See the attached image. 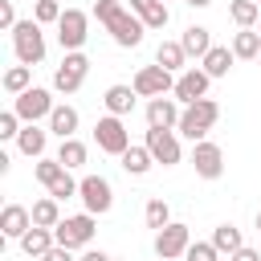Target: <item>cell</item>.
Returning <instances> with one entry per match:
<instances>
[{"mask_svg":"<svg viewBox=\"0 0 261 261\" xmlns=\"http://www.w3.org/2000/svg\"><path fill=\"white\" fill-rule=\"evenodd\" d=\"M77 261H114V257H110V253H102V249H86Z\"/></svg>","mask_w":261,"mask_h":261,"instance_id":"41","label":"cell"},{"mask_svg":"<svg viewBox=\"0 0 261 261\" xmlns=\"http://www.w3.org/2000/svg\"><path fill=\"white\" fill-rule=\"evenodd\" d=\"M12 49H16V61L20 65H41L45 61V33H41V24L29 16V20H16V29H12Z\"/></svg>","mask_w":261,"mask_h":261,"instance_id":"3","label":"cell"},{"mask_svg":"<svg viewBox=\"0 0 261 261\" xmlns=\"http://www.w3.org/2000/svg\"><path fill=\"white\" fill-rule=\"evenodd\" d=\"M212 245H216L220 253H228V257H232V253H237L245 241H241V228H237V224H216V232H212Z\"/></svg>","mask_w":261,"mask_h":261,"instance_id":"33","label":"cell"},{"mask_svg":"<svg viewBox=\"0 0 261 261\" xmlns=\"http://www.w3.org/2000/svg\"><path fill=\"white\" fill-rule=\"evenodd\" d=\"M16 147H20V155L41 159V155H45V147H49V130H41L37 122H24V126H20V135H16Z\"/></svg>","mask_w":261,"mask_h":261,"instance_id":"19","label":"cell"},{"mask_svg":"<svg viewBox=\"0 0 261 261\" xmlns=\"http://www.w3.org/2000/svg\"><path fill=\"white\" fill-rule=\"evenodd\" d=\"M257 33H261V20H257Z\"/></svg>","mask_w":261,"mask_h":261,"instance_id":"44","label":"cell"},{"mask_svg":"<svg viewBox=\"0 0 261 261\" xmlns=\"http://www.w3.org/2000/svg\"><path fill=\"white\" fill-rule=\"evenodd\" d=\"M20 122H24V118H20L16 110H4V114H0V139H4V143L16 139V135H20Z\"/></svg>","mask_w":261,"mask_h":261,"instance_id":"37","label":"cell"},{"mask_svg":"<svg viewBox=\"0 0 261 261\" xmlns=\"http://www.w3.org/2000/svg\"><path fill=\"white\" fill-rule=\"evenodd\" d=\"M232 61H237V53H232V45H212L204 57H200V69L208 73V77H224L228 69H232Z\"/></svg>","mask_w":261,"mask_h":261,"instance_id":"18","label":"cell"},{"mask_svg":"<svg viewBox=\"0 0 261 261\" xmlns=\"http://www.w3.org/2000/svg\"><path fill=\"white\" fill-rule=\"evenodd\" d=\"M94 16H98V24L114 37V45H122V49H139V45H143L147 24H143L126 4H118V0H94Z\"/></svg>","mask_w":261,"mask_h":261,"instance_id":"1","label":"cell"},{"mask_svg":"<svg viewBox=\"0 0 261 261\" xmlns=\"http://www.w3.org/2000/svg\"><path fill=\"white\" fill-rule=\"evenodd\" d=\"M179 114H184V110H179V102H175V98H167V94L147 102V126L175 130V126H179Z\"/></svg>","mask_w":261,"mask_h":261,"instance_id":"15","label":"cell"},{"mask_svg":"<svg viewBox=\"0 0 261 261\" xmlns=\"http://www.w3.org/2000/svg\"><path fill=\"white\" fill-rule=\"evenodd\" d=\"M135 98H139V94H135V86H122V82H118V86H110V90L102 94V102H106V114H118V118L135 110Z\"/></svg>","mask_w":261,"mask_h":261,"instance_id":"21","label":"cell"},{"mask_svg":"<svg viewBox=\"0 0 261 261\" xmlns=\"http://www.w3.org/2000/svg\"><path fill=\"white\" fill-rule=\"evenodd\" d=\"M57 245L65 249H90L94 241V212H77V216H61V224L53 228Z\"/></svg>","mask_w":261,"mask_h":261,"instance_id":"4","label":"cell"},{"mask_svg":"<svg viewBox=\"0 0 261 261\" xmlns=\"http://www.w3.org/2000/svg\"><path fill=\"white\" fill-rule=\"evenodd\" d=\"M0 29H4V33L16 29V8H12V0H0Z\"/></svg>","mask_w":261,"mask_h":261,"instance_id":"38","label":"cell"},{"mask_svg":"<svg viewBox=\"0 0 261 261\" xmlns=\"http://www.w3.org/2000/svg\"><path fill=\"white\" fill-rule=\"evenodd\" d=\"M257 232H261V212H257Z\"/></svg>","mask_w":261,"mask_h":261,"instance_id":"43","label":"cell"},{"mask_svg":"<svg viewBox=\"0 0 261 261\" xmlns=\"http://www.w3.org/2000/svg\"><path fill=\"white\" fill-rule=\"evenodd\" d=\"M130 12L147 24V33H151V29H167V20H171L167 0H130Z\"/></svg>","mask_w":261,"mask_h":261,"instance_id":"17","label":"cell"},{"mask_svg":"<svg viewBox=\"0 0 261 261\" xmlns=\"http://www.w3.org/2000/svg\"><path fill=\"white\" fill-rule=\"evenodd\" d=\"M232 53H237V61H257L261 57V33L257 29L232 33Z\"/></svg>","mask_w":261,"mask_h":261,"instance_id":"24","label":"cell"},{"mask_svg":"<svg viewBox=\"0 0 261 261\" xmlns=\"http://www.w3.org/2000/svg\"><path fill=\"white\" fill-rule=\"evenodd\" d=\"M179 45H184V53H188V57H204V53L212 49V37H208V29H204V24H188V29H184V37H179Z\"/></svg>","mask_w":261,"mask_h":261,"instance_id":"25","label":"cell"},{"mask_svg":"<svg viewBox=\"0 0 261 261\" xmlns=\"http://www.w3.org/2000/svg\"><path fill=\"white\" fill-rule=\"evenodd\" d=\"M257 61H261V57H257Z\"/></svg>","mask_w":261,"mask_h":261,"instance_id":"45","label":"cell"},{"mask_svg":"<svg viewBox=\"0 0 261 261\" xmlns=\"http://www.w3.org/2000/svg\"><path fill=\"white\" fill-rule=\"evenodd\" d=\"M61 12H65V8H61L57 0H37L33 20H37V24H57V20H61Z\"/></svg>","mask_w":261,"mask_h":261,"instance_id":"34","label":"cell"},{"mask_svg":"<svg viewBox=\"0 0 261 261\" xmlns=\"http://www.w3.org/2000/svg\"><path fill=\"white\" fill-rule=\"evenodd\" d=\"M118 163H122V171H126V175H147V171H151V163H155V155H151L147 147H126V151L118 155Z\"/></svg>","mask_w":261,"mask_h":261,"instance_id":"26","label":"cell"},{"mask_svg":"<svg viewBox=\"0 0 261 261\" xmlns=\"http://www.w3.org/2000/svg\"><path fill=\"white\" fill-rule=\"evenodd\" d=\"M33 224H41V228H57V224H61V200H57V196L37 200V204H33Z\"/></svg>","mask_w":261,"mask_h":261,"instance_id":"27","label":"cell"},{"mask_svg":"<svg viewBox=\"0 0 261 261\" xmlns=\"http://www.w3.org/2000/svg\"><path fill=\"white\" fill-rule=\"evenodd\" d=\"M41 261H73V249H65V245H53Z\"/></svg>","mask_w":261,"mask_h":261,"instance_id":"39","label":"cell"},{"mask_svg":"<svg viewBox=\"0 0 261 261\" xmlns=\"http://www.w3.org/2000/svg\"><path fill=\"white\" fill-rule=\"evenodd\" d=\"M86 73H90V57H86L82 49H73V53H65V61L57 65L53 90H57V94H77L82 82H86Z\"/></svg>","mask_w":261,"mask_h":261,"instance_id":"5","label":"cell"},{"mask_svg":"<svg viewBox=\"0 0 261 261\" xmlns=\"http://www.w3.org/2000/svg\"><path fill=\"white\" fill-rule=\"evenodd\" d=\"M143 147L155 155V163H163V167H175L179 163V130H159V126H147V135H143Z\"/></svg>","mask_w":261,"mask_h":261,"instance_id":"9","label":"cell"},{"mask_svg":"<svg viewBox=\"0 0 261 261\" xmlns=\"http://www.w3.org/2000/svg\"><path fill=\"white\" fill-rule=\"evenodd\" d=\"M228 261H261V253H257V249H249V245H241V249H237Z\"/></svg>","mask_w":261,"mask_h":261,"instance_id":"40","label":"cell"},{"mask_svg":"<svg viewBox=\"0 0 261 261\" xmlns=\"http://www.w3.org/2000/svg\"><path fill=\"white\" fill-rule=\"evenodd\" d=\"M184 261H220V249L212 241H192L188 253H184Z\"/></svg>","mask_w":261,"mask_h":261,"instance_id":"35","label":"cell"},{"mask_svg":"<svg viewBox=\"0 0 261 261\" xmlns=\"http://www.w3.org/2000/svg\"><path fill=\"white\" fill-rule=\"evenodd\" d=\"M77 110L73 106H65V102H57L53 106V114H49V135H57V139H73L77 135Z\"/></svg>","mask_w":261,"mask_h":261,"instance_id":"20","label":"cell"},{"mask_svg":"<svg viewBox=\"0 0 261 261\" xmlns=\"http://www.w3.org/2000/svg\"><path fill=\"white\" fill-rule=\"evenodd\" d=\"M86 37H90V12H82V8H65L61 20H57V41H61V49L73 53V49L86 45Z\"/></svg>","mask_w":261,"mask_h":261,"instance_id":"6","label":"cell"},{"mask_svg":"<svg viewBox=\"0 0 261 261\" xmlns=\"http://www.w3.org/2000/svg\"><path fill=\"white\" fill-rule=\"evenodd\" d=\"M192 167H196L200 179H220L224 175V151L216 143L200 139V143H192Z\"/></svg>","mask_w":261,"mask_h":261,"instance_id":"14","label":"cell"},{"mask_svg":"<svg viewBox=\"0 0 261 261\" xmlns=\"http://www.w3.org/2000/svg\"><path fill=\"white\" fill-rule=\"evenodd\" d=\"M94 143H98V151H106V155H122V151L130 147V130L122 126L118 114H106V118H98V126H94Z\"/></svg>","mask_w":261,"mask_h":261,"instance_id":"8","label":"cell"},{"mask_svg":"<svg viewBox=\"0 0 261 261\" xmlns=\"http://www.w3.org/2000/svg\"><path fill=\"white\" fill-rule=\"evenodd\" d=\"M184 4H192V8H208L212 0H184Z\"/></svg>","mask_w":261,"mask_h":261,"instance_id":"42","label":"cell"},{"mask_svg":"<svg viewBox=\"0 0 261 261\" xmlns=\"http://www.w3.org/2000/svg\"><path fill=\"white\" fill-rule=\"evenodd\" d=\"M77 196H82L86 212H94V216H106L114 208V188H110L106 175H86L82 188H77Z\"/></svg>","mask_w":261,"mask_h":261,"instance_id":"10","label":"cell"},{"mask_svg":"<svg viewBox=\"0 0 261 261\" xmlns=\"http://www.w3.org/2000/svg\"><path fill=\"white\" fill-rule=\"evenodd\" d=\"M188 245H192V232H188V224H179V220H171L167 228H159V232H155V257H163V261L184 257V253H188Z\"/></svg>","mask_w":261,"mask_h":261,"instance_id":"13","label":"cell"},{"mask_svg":"<svg viewBox=\"0 0 261 261\" xmlns=\"http://www.w3.org/2000/svg\"><path fill=\"white\" fill-rule=\"evenodd\" d=\"M208 86H212V77H208L200 65H188L184 73H175V90H171V98L184 102V106H192L196 98H208Z\"/></svg>","mask_w":261,"mask_h":261,"instance_id":"11","label":"cell"},{"mask_svg":"<svg viewBox=\"0 0 261 261\" xmlns=\"http://www.w3.org/2000/svg\"><path fill=\"white\" fill-rule=\"evenodd\" d=\"M143 220H147V228H155V232H159V228H167V224H171V208H167V200H159V196H155V200H147Z\"/></svg>","mask_w":261,"mask_h":261,"instance_id":"32","label":"cell"},{"mask_svg":"<svg viewBox=\"0 0 261 261\" xmlns=\"http://www.w3.org/2000/svg\"><path fill=\"white\" fill-rule=\"evenodd\" d=\"M228 16H232L237 29H253V24L261 20V8H257L253 0H232V4H228Z\"/></svg>","mask_w":261,"mask_h":261,"instance_id":"30","label":"cell"},{"mask_svg":"<svg viewBox=\"0 0 261 261\" xmlns=\"http://www.w3.org/2000/svg\"><path fill=\"white\" fill-rule=\"evenodd\" d=\"M86 155H90V151H86V143H82L77 135H73V139H61V147H57V159H61V167H69V171L82 167Z\"/></svg>","mask_w":261,"mask_h":261,"instance_id":"29","label":"cell"},{"mask_svg":"<svg viewBox=\"0 0 261 261\" xmlns=\"http://www.w3.org/2000/svg\"><path fill=\"white\" fill-rule=\"evenodd\" d=\"M135 94L139 98H163V94H171L175 90V73L171 69H163V65H143L139 73H135Z\"/></svg>","mask_w":261,"mask_h":261,"instance_id":"7","label":"cell"},{"mask_svg":"<svg viewBox=\"0 0 261 261\" xmlns=\"http://www.w3.org/2000/svg\"><path fill=\"white\" fill-rule=\"evenodd\" d=\"M53 98H49V90H41V86H29L24 94H16L12 98V110L24 118V122H37V118H49L53 114Z\"/></svg>","mask_w":261,"mask_h":261,"instance_id":"12","label":"cell"},{"mask_svg":"<svg viewBox=\"0 0 261 261\" xmlns=\"http://www.w3.org/2000/svg\"><path fill=\"white\" fill-rule=\"evenodd\" d=\"M57 171H61V159H57V155H53V159H49V155H41V159L33 163V175H37L41 184H49V179H53Z\"/></svg>","mask_w":261,"mask_h":261,"instance_id":"36","label":"cell"},{"mask_svg":"<svg viewBox=\"0 0 261 261\" xmlns=\"http://www.w3.org/2000/svg\"><path fill=\"white\" fill-rule=\"evenodd\" d=\"M188 53H184V45L179 41H159V49H155V65H163V69H171V73H184L188 65Z\"/></svg>","mask_w":261,"mask_h":261,"instance_id":"23","label":"cell"},{"mask_svg":"<svg viewBox=\"0 0 261 261\" xmlns=\"http://www.w3.org/2000/svg\"><path fill=\"white\" fill-rule=\"evenodd\" d=\"M29 228H33V208H24V204H4V212H0V232H4L8 241H20Z\"/></svg>","mask_w":261,"mask_h":261,"instance_id":"16","label":"cell"},{"mask_svg":"<svg viewBox=\"0 0 261 261\" xmlns=\"http://www.w3.org/2000/svg\"><path fill=\"white\" fill-rule=\"evenodd\" d=\"M77 188H82V179H73V175H69V167H61V171H57V175L45 184V192H49V196H57V200L77 196Z\"/></svg>","mask_w":261,"mask_h":261,"instance_id":"31","label":"cell"},{"mask_svg":"<svg viewBox=\"0 0 261 261\" xmlns=\"http://www.w3.org/2000/svg\"><path fill=\"white\" fill-rule=\"evenodd\" d=\"M0 86H4L12 98H16V94H24V90L33 86V65H12V69H4Z\"/></svg>","mask_w":261,"mask_h":261,"instance_id":"28","label":"cell"},{"mask_svg":"<svg viewBox=\"0 0 261 261\" xmlns=\"http://www.w3.org/2000/svg\"><path fill=\"white\" fill-rule=\"evenodd\" d=\"M216 118H220V106L212 102V98H196L192 106H184V114H179V135L184 139H192V143H200V139H208V130L216 126Z\"/></svg>","mask_w":261,"mask_h":261,"instance_id":"2","label":"cell"},{"mask_svg":"<svg viewBox=\"0 0 261 261\" xmlns=\"http://www.w3.org/2000/svg\"><path fill=\"white\" fill-rule=\"evenodd\" d=\"M53 245H57L53 228H41V224H33V228H29L24 237H20V249H24L29 257H37V261H41V257H45V253H49Z\"/></svg>","mask_w":261,"mask_h":261,"instance_id":"22","label":"cell"}]
</instances>
